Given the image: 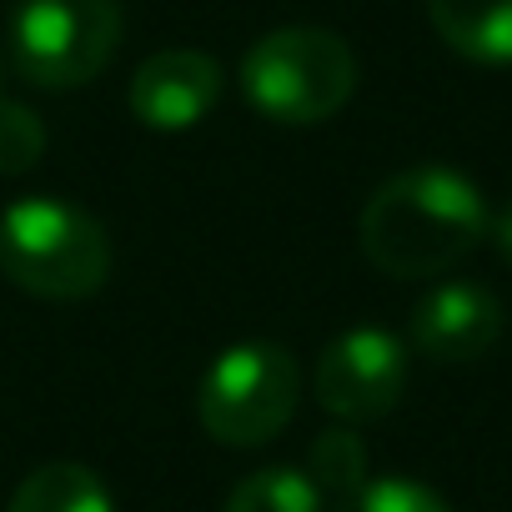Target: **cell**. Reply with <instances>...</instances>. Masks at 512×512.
Wrapping results in <instances>:
<instances>
[{
	"label": "cell",
	"mask_w": 512,
	"mask_h": 512,
	"mask_svg": "<svg viewBox=\"0 0 512 512\" xmlns=\"http://www.w3.org/2000/svg\"><path fill=\"white\" fill-rule=\"evenodd\" d=\"M492 231L487 201L472 176L452 166H407L387 176L357 221L367 262L387 277H437L452 272Z\"/></svg>",
	"instance_id": "1"
},
{
	"label": "cell",
	"mask_w": 512,
	"mask_h": 512,
	"mask_svg": "<svg viewBox=\"0 0 512 512\" xmlns=\"http://www.w3.org/2000/svg\"><path fill=\"white\" fill-rule=\"evenodd\" d=\"M0 272L41 302H81L111 277V236L71 201L26 196L0 211Z\"/></svg>",
	"instance_id": "2"
},
{
	"label": "cell",
	"mask_w": 512,
	"mask_h": 512,
	"mask_svg": "<svg viewBox=\"0 0 512 512\" xmlns=\"http://www.w3.org/2000/svg\"><path fill=\"white\" fill-rule=\"evenodd\" d=\"M357 91V56L337 31L282 26L241 56V96L282 126L332 121Z\"/></svg>",
	"instance_id": "3"
},
{
	"label": "cell",
	"mask_w": 512,
	"mask_h": 512,
	"mask_svg": "<svg viewBox=\"0 0 512 512\" xmlns=\"http://www.w3.org/2000/svg\"><path fill=\"white\" fill-rule=\"evenodd\" d=\"M302 377L287 347L236 342L196 382V417L221 447H262L297 417Z\"/></svg>",
	"instance_id": "4"
},
{
	"label": "cell",
	"mask_w": 512,
	"mask_h": 512,
	"mask_svg": "<svg viewBox=\"0 0 512 512\" xmlns=\"http://www.w3.org/2000/svg\"><path fill=\"white\" fill-rule=\"evenodd\" d=\"M11 66L41 91L96 81L121 46V0H16Z\"/></svg>",
	"instance_id": "5"
},
{
	"label": "cell",
	"mask_w": 512,
	"mask_h": 512,
	"mask_svg": "<svg viewBox=\"0 0 512 512\" xmlns=\"http://www.w3.org/2000/svg\"><path fill=\"white\" fill-rule=\"evenodd\" d=\"M317 402L337 422H377L407 392V347L387 327H352L317 357Z\"/></svg>",
	"instance_id": "6"
},
{
	"label": "cell",
	"mask_w": 512,
	"mask_h": 512,
	"mask_svg": "<svg viewBox=\"0 0 512 512\" xmlns=\"http://www.w3.org/2000/svg\"><path fill=\"white\" fill-rule=\"evenodd\" d=\"M221 101V66L206 51H161L131 76V111L151 131H191Z\"/></svg>",
	"instance_id": "7"
},
{
	"label": "cell",
	"mask_w": 512,
	"mask_h": 512,
	"mask_svg": "<svg viewBox=\"0 0 512 512\" xmlns=\"http://www.w3.org/2000/svg\"><path fill=\"white\" fill-rule=\"evenodd\" d=\"M407 337L432 362H477L502 337V302L477 282H442L412 307Z\"/></svg>",
	"instance_id": "8"
},
{
	"label": "cell",
	"mask_w": 512,
	"mask_h": 512,
	"mask_svg": "<svg viewBox=\"0 0 512 512\" xmlns=\"http://www.w3.org/2000/svg\"><path fill=\"white\" fill-rule=\"evenodd\" d=\"M447 51L472 66H512V0H427Z\"/></svg>",
	"instance_id": "9"
},
{
	"label": "cell",
	"mask_w": 512,
	"mask_h": 512,
	"mask_svg": "<svg viewBox=\"0 0 512 512\" xmlns=\"http://www.w3.org/2000/svg\"><path fill=\"white\" fill-rule=\"evenodd\" d=\"M11 512H116V497L96 467L46 462L16 487Z\"/></svg>",
	"instance_id": "10"
},
{
	"label": "cell",
	"mask_w": 512,
	"mask_h": 512,
	"mask_svg": "<svg viewBox=\"0 0 512 512\" xmlns=\"http://www.w3.org/2000/svg\"><path fill=\"white\" fill-rule=\"evenodd\" d=\"M226 512H322V487L307 467H262L231 487Z\"/></svg>",
	"instance_id": "11"
},
{
	"label": "cell",
	"mask_w": 512,
	"mask_h": 512,
	"mask_svg": "<svg viewBox=\"0 0 512 512\" xmlns=\"http://www.w3.org/2000/svg\"><path fill=\"white\" fill-rule=\"evenodd\" d=\"M307 477L322 487V497H352L362 482H367V447L362 437L342 422L332 432H322L312 447H307Z\"/></svg>",
	"instance_id": "12"
},
{
	"label": "cell",
	"mask_w": 512,
	"mask_h": 512,
	"mask_svg": "<svg viewBox=\"0 0 512 512\" xmlns=\"http://www.w3.org/2000/svg\"><path fill=\"white\" fill-rule=\"evenodd\" d=\"M46 156V121L26 106L0 96V176H26Z\"/></svg>",
	"instance_id": "13"
},
{
	"label": "cell",
	"mask_w": 512,
	"mask_h": 512,
	"mask_svg": "<svg viewBox=\"0 0 512 512\" xmlns=\"http://www.w3.org/2000/svg\"><path fill=\"white\" fill-rule=\"evenodd\" d=\"M337 512H452L427 482L412 477H367L352 497L337 502Z\"/></svg>",
	"instance_id": "14"
},
{
	"label": "cell",
	"mask_w": 512,
	"mask_h": 512,
	"mask_svg": "<svg viewBox=\"0 0 512 512\" xmlns=\"http://www.w3.org/2000/svg\"><path fill=\"white\" fill-rule=\"evenodd\" d=\"M487 236L497 241V251L507 256V262H512V201H507V206L492 216V231H487Z\"/></svg>",
	"instance_id": "15"
}]
</instances>
